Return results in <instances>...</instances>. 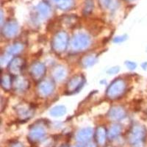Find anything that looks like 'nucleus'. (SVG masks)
Wrapping results in <instances>:
<instances>
[{"label":"nucleus","mask_w":147,"mask_h":147,"mask_svg":"<svg viewBox=\"0 0 147 147\" xmlns=\"http://www.w3.org/2000/svg\"><path fill=\"white\" fill-rule=\"evenodd\" d=\"M37 11L41 18H47L51 13V7L47 2H42L38 5Z\"/></svg>","instance_id":"17"},{"label":"nucleus","mask_w":147,"mask_h":147,"mask_svg":"<svg viewBox=\"0 0 147 147\" xmlns=\"http://www.w3.org/2000/svg\"><path fill=\"white\" fill-rule=\"evenodd\" d=\"M74 2L73 0H57V6L62 10H70L73 7Z\"/></svg>","instance_id":"19"},{"label":"nucleus","mask_w":147,"mask_h":147,"mask_svg":"<svg viewBox=\"0 0 147 147\" xmlns=\"http://www.w3.org/2000/svg\"><path fill=\"white\" fill-rule=\"evenodd\" d=\"M129 1H132V0H129Z\"/></svg>","instance_id":"34"},{"label":"nucleus","mask_w":147,"mask_h":147,"mask_svg":"<svg viewBox=\"0 0 147 147\" xmlns=\"http://www.w3.org/2000/svg\"><path fill=\"white\" fill-rule=\"evenodd\" d=\"M94 135L93 129L90 127L84 128L79 131L77 135V140L80 143L88 142Z\"/></svg>","instance_id":"14"},{"label":"nucleus","mask_w":147,"mask_h":147,"mask_svg":"<svg viewBox=\"0 0 147 147\" xmlns=\"http://www.w3.org/2000/svg\"><path fill=\"white\" fill-rule=\"evenodd\" d=\"M46 131L41 126H35L30 129L29 133V139L32 142H37L44 137Z\"/></svg>","instance_id":"11"},{"label":"nucleus","mask_w":147,"mask_h":147,"mask_svg":"<svg viewBox=\"0 0 147 147\" xmlns=\"http://www.w3.org/2000/svg\"><path fill=\"white\" fill-rule=\"evenodd\" d=\"M109 117L112 120L119 121L124 119L126 116L124 109L120 106H114L110 109L108 113Z\"/></svg>","instance_id":"13"},{"label":"nucleus","mask_w":147,"mask_h":147,"mask_svg":"<svg viewBox=\"0 0 147 147\" xmlns=\"http://www.w3.org/2000/svg\"><path fill=\"white\" fill-rule=\"evenodd\" d=\"M96 56L94 55H89L85 56L83 59L82 60V65L85 68H88V67L92 66L94 63L96 62Z\"/></svg>","instance_id":"22"},{"label":"nucleus","mask_w":147,"mask_h":147,"mask_svg":"<svg viewBox=\"0 0 147 147\" xmlns=\"http://www.w3.org/2000/svg\"><path fill=\"white\" fill-rule=\"evenodd\" d=\"M126 65L128 67V69H131V70H133L136 68V64L134 62H132V61H127L126 62Z\"/></svg>","instance_id":"27"},{"label":"nucleus","mask_w":147,"mask_h":147,"mask_svg":"<svg viewBox=\"0 0 147 147\" xmlns=\"http://www.w3.org/2000/svg\"><path fill=\"white\" fill-rule=\"evenodd\" d=\"M85 81V77L82 74L74 76L67 83L66 92L68 94H74L78 91L83 86Z\"/></svg>","instance_id":"5"},{"label":"nucleus","mask_w":147,"mask_h":147,"mask_svg":"<svg viewBox=\"0 0 147 147\" xmlns=\"http://www.w3.org/2000/svg\"><path fill=\"white\" fill-rule=\"evenodd\" d=\"M24 49V45L21 43H16L13 45H11L7 48V53L11 55H16L22 52Z\"/></svg>","instance_id":"21"},{"label":"nucleus","mask_w":147,"mask_h":147,"mask_svg":"<svg viewBox=\"0 0 147 147\" xmlns=\"http://www.w3.org/2000/svg\"><path fill=\"white\" fill-rule=\"evenodd\" d=\"M28 87V80L22 76H17L13 80V88L17 91H24Z\"/></svg>","instance_id":"12"},{"label":"nucleus","mask_w":147,"mask_h":147,"mask_svg":"<svg viewBox=\"0 0 147 147\" xmlns=\"http://www.w3.org/2000/svg\"><path fill=\"white\" fill-rule=\"evenodd\" d=\"M73 147H81V146H73Z\"/></svg>","instance_id":"33"},{"label":"nucleus","mask_w":147,"mask_h":147,"mask_svg":"<svg viewBox=\"0 0 147 147\" xmlns=\"http://www.w3.org/2000/svg\"><path fill=\"white\" fill-rule=\"evenodd\" d=\"M146 136V130L145 127L140 124H136L131 129L129 135V141L132 145L144 143Z\"/></svg>","instance_id":"3"},{"label":"nucleus","mask_w":147,"mask_h":147,"mask_svg":"<svg viewBox=\"0 0 147 147\" xmlns=\"http://www.w3.org/2000/svg\"><path fill=\"white\" fill-rule=\"evenodd\" d=\"M126 40V36H119V37H116L114 39V42L115 43H120V42L124 41V40Z\"/></svg>","instance_id":"28"},{"label":"nucleus","mask_w":147,"mask_h":147,"mask_svg":"<svg viewBox=\"0 0 147 147\" xmlns=\"http://www.w3.org/2000/svg\"><path fill=\"white\" fill-rule=\"evenodd\" d=\"M107 139V131L104 127H97L95 132V140L97 144L103 146L105 144Z\"/></svg>","instance_id":"15"},{"label":"nucleus","mask_w":147,"mask_h":147,"mask_svg":"<svg viewBox=\"0 0 147 147\" xmlns=\"http://www.w3.org/2000/svg\"><path fill=\"white\" fill-rule=\"evenodd\" d=\"M67 71L64 66L62 65H58L55 67V69L52 71V77L55 79V80L61 82L66 77Z\"/></svg>","instance_id":"16"},{"label":"nucleus","mask_w":147,"mask_h":147,"mask_svg":"<svg viewBox=\"0 0 147 147\" xmlns=\"http://www.w3.org/2000/svg\"><path fill=\"white\" fill-rule=\"evenodd\" d=\"M125 82L122 79H115L113 81L106 90V95L109 99H114L124 94L126 90Z\"/></svg>","instance_id":"1"},{"label":"nucleus","mask_w":147,"mask_h":147,"mask_svg":"<svg viewBox=\"0 0 147 147\" xmlns=\"http://www.w3.org/2000/svg\"><path fill=\"white\" fill-rule=\"evenodd\" d=\"M133 147H144V143H140V144H137L133 145Z\"/></svg>","instance_id":"31"},{"label":"nucleus","mask_w":147,"mask_h":147,"mask_svg":"<svg viewBox=\"0 0 147 147\" xmlns=\"http://www.w3.org/2000/svg\"><path fill=\"white\" fill-rule=\"evenodd\" d=\"M99 2L103 8H108L111 6V0H99Z\"/></svg>","instance_id":"26"},{"label":"nucleus","mask_w":147,"mask_h":147,"mask_svg":"<svg viewBox=\"0 0 147 147\" xmlns=\"http://www.w3.org/2000/svg\"><path fill=\"white\" fill-rule=\"evenodd\" d=\"M85 147H96V146L94 143H89V144H88L87 145H86Z\"/></svg>","instance_id":"32"},{"label":"nucleus","mask_w":147,"mask_h":147,"mask_svg":"<svg viewBox=\"0 0 147 147\" xmlns=\"http://www.w3.org/2000/svg\"><path fill=\"white\" fill-rule=\"evenodd\" d=\"M94 8V4L92 0H87L85 2V6L84 8V13L89 14L93 10Z\"/></svg>","instance_id":"25"},{"label":"nucleus","mask_w":147,"mask_h":147,"mask_svg":"<svg viewBox=\"0 0 147 147\" xmlns=\"http://www.w3.org/2000/svg\"><path fill=\"white\" fill-rule=\"evenodd\" d=\"M11 56L12 55H10L9 53L2 55V57H1V60H0V63H1L2 66H4V65L10 63V62L12 60Z\"/></svg>","instance_id":"24"},{"label":"nucleus","mask_w":147,"mask_h":147,"mask_svg":"<svg viewBox=\"0 0 147 147\" xmlns=\"http://www.w3.org/2000/svg\"><path fill=\"white\" fill-rule=\"evenodd\" d=\"M121 132V127L119 124H114L111 126L108 131V138L110 139H114L119 136Z\"/></svg>","instance_id":"20"},{"label":"nucleus","mask_w":147,"mask_h":147,"mask_svg":"<svg viewBox=\"0 0 147 147\" xmlns=\"http://www.w3.org/2000/svg\"><path fill=\"white\" fill-rule=\"evenodd\" d=\"M2 87L4 90H10L13 87V80L8 74H4L2 77Z\"/></svg>","instance_id":"18"},{"label":"nucleus","mask_w":147,"mask_h":147,"mask_svg":"<svg viewBox=\"0 0 147 147\" xmlns=\"http://www.w3.org/2000/svg\"><path fill=\"white\" fill-rule=\"evenodd\" d=\"M90 37L85 33H77L74 35L71 40V47L76 51H84L90 45Z\"/></svg>","instance_id":"2"},{"label":"nucleus","mask_w":147,"mask_h":147,"mask_svg":"<svg viewBox=\"0 0 147 147\" xmlns=\"http://www.w3.org/2000/svg\"><path fill=\"white\" fill-rule=\"evenodd\" d=\"M10 147H24L21 143L19 142H15L10 144Z\"/></svg>","instance_id":"30"},{"label":"nucleus","mask_w":147,"mask_h":147,"mask_svg":"<svg viewBox=\"0 0 147 147\" xmlns=\"http://www.w3.org/2000/svg\"><path fill=\"white\" fill-rule=\"evenodd\" d=\"M69 44V36L65 32H57L52 40V49L55 52L61 53L66 49Z\"/></svg>","instance_id":"4"},{"label":"nucleus","mask_w":147,"mask_h":147,"mask_svg":"<svg viewBox=\"0 0 147 147\" xmlns=\"http://www.w3.org/2000/svg\"><path fill=\"white\" fill-rule=\"evenodd\" d=\"M55 89L54 82L50 80H45L40 82L38 88V90L40 96L47 97L50 96L53 93Z\"/></svg>","instance_id":"8"},{"label":"nucleus","mask_w":147,"mask_h":147,"mask_svg":"<svg viewBox=\"0 0 147 147\" xmlns=\"http://www.w3.org/2000/svg\"><path fill=\"white\" fill-rule=\"evenodd\" d=\"M46 73V67L42 63L37 62L32 65L30 68V74L36 81L40 80Z\"/></svg>","instance_id":"9"},{"label":"nucleus","mask_w":147,"mask_h":147,"mask_svg":"<svg viewBox=\"0 0 147 147\" xmlns=\"http://www.w3.org/2000/svg\"><path fill=\"white\" fill-rule=\"evenodd\" d=\"M24 65V60L20 57H16L12 59L8 64V70L10 74L13 75H18L22 72Z\"/></svg>","instance_id":"10"},{"label":"nucleus","mask_w":147,"mask_h":147,"mask_svg":"<svg viewBox=\"0 0 147 147\" xmlns=\"http://www.w3.org/2000/svg\"><path fill=\"white\" fill-rule=\"evenodd\" d=\"M65 113H66V109L63 105L55 106L50 110V114L55 117L63 116V115H65Z\"/></svg>","instance_id":"23"},{"label":"nucleus","mask_w":147,"mask_h":147,"mask_svg":"<svg viewBox=\"0 0 147 147\" xmlns=\"http://www.w3.org/2000/svg\"><path fill=\"white\" fill-rule=\"evenodd\" d=\"M119 71V67H114V68H112V69H110V70L108 71V73L110 74H114L117 73Z\"/></svg>","instance_id":"29"},{"label":"nucleus","mask_w":147,"mask_h":147,"mask_svg":"<svg viewBox=\"0 0 147 147\" xmlns=\"http://www.w3.org/2000/svg\"><path fill=\"white\" fill-rule=\"evenodd\" d=\"M17 115L21 120H27L33 115L34 109L26 103H21L16 108Z\"/></svg>","instance_id":"6"},{"label":"nucleus","mask_w":147,"mask_h":147,"mask_svg":"<svg viewBox=\"0 0 147 147\" xmlns=\"http://www.w3.org/2000/svg\"><path fill=\"white\" fill-rule=\"evenodd\" d=\"M18 24L16 21L10 20L2 27V35L7 38H13L18 34Z\"/></svg>","instance_id":"7"}]
</instances>
